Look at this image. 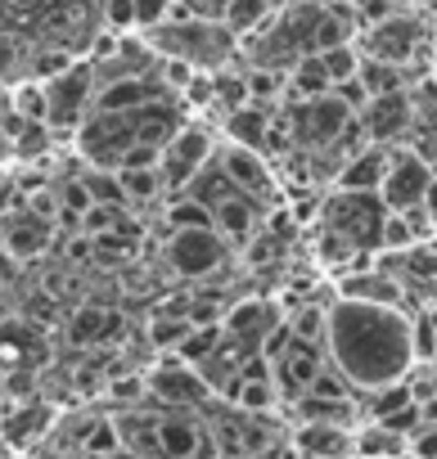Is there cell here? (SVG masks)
Listing matches in <instances>:
<instances>
[{"instance_id": "8fae6325", "label": "cell", "mask_w": 437, "mask_h": 459, "mask_svg": "<svg viewBox=\"0 0 437 459\" xmlns=\"http://www.w3.org/2000/svg\"><path fill=\"white\" fill-rule=\"evenodd\" d=\"M361 131L370 144H397L415 131V100H410V86L406 91H392V95H374L361 113H356Z\"/></svg>"}, {"instance_id": "4316f807", "label": "cell", "mask_w": 437, "mask_h": 459, "mask_svg": "<svg viewBox=\"0 0 437 459\" xmlns=\"http://www.w3.org/2000/svg\"><path fill=\"white\" fill-rule=\"evenodd\" d=\"M311 253H316V262H320L325 271H347V266H352V257H356V248H352L343 235L325 230V225H316V235H311Z\"/></svg>"}, {"instance_id": "60d3db41", "label": "cell", "mask_w": 437, "mask_h": 459, "mask_svg": "<svg viewBox=\"0 0 437 459\" xmlns=\"http://www.w3.org/2000/svg\"><path fill=\"white\" fill-rule=\"evenodd\" d=\"M419 207L433 216V225H437V176L428 180V189H424V198H419Z\"/></svg>"}, {"instance_id": "d6a6232c", "label": "cell", "mask_w": 437, "mask_h": 459, "mask_svg": "<svg viewBox=\"0 0 437 459\" xmlns=\"http://www.w3.org/2000/svg\"><path fill=\"white\" fill-rule=\"evenodd\" d=\"M302 396H320V401H352L356 392H352V383H347V378H343L329 360H325V369L311 378V387H307Z\"/></svg>"}, {"instance_id": "1f68e13d", "label": "cell", "mask_w": 437, "mask_h": 459, "mask_svg": "<svg viewBox=\"0 0 437 459\" xmlns=\"http://www.w3.org/2000/svg\"><path fill=\"white\" fill-rule=\"evenodd\" d=\"M10 104H14V113L23 117V122H46V91H41V82H19L14 86V95H10Z\"/></svg>"}, {"instance_id": "8992f818", "label": "cell", "mask_w": 437, "mask_h": 459, "mask_svg": "<svg viewBox=\"0 0 437 459\" xmlns=\"http://www.w3.org/2000/svg\"><path fill=\"white\" fill-rule=\"evenodd\" d=\"M212 153H216V135H212L203 122H180V131H176V135L162 144V153H158L162 189H167V194H180V189L198 176V167L212 162Z\"/></svg>"}, {"instance_id": "3957f363", "label": "cell", "mask_w": 437, "mask_h": 459, "mask_svg": "<svg viewBox=\"0 0 437 459\" xmlns=\"http://www.w3.org/2000/svg\"><path fill=\"white\" fill-rule=\"evenodd\" d=\"M388 207L379 203V194H352V189H334L320 198L316 225L343 235L356 253H379V225H383Z\"/></svg>"}, {"instance_id": "5b68a950", "label": "cell", "mask_w": 437, "mask_h": 459, "mask_svg": "<svg viewBox=\"0 0 437 459\" xmlns=\"http://www.w3.org/2000/svg\"><path fill=\"white\" fill-rule=\"evenodd\" d=\"M231 244L216 230H167L162 239V262L176 280H207L226 266Z\"/></svg>"}, {"instance_id": "9a60e30c", "label": "cell", "mask_w": 437, "mask_h": 459, "mask_svg": "<svg viewBox=\"0 0 437 459\" xmlns=\"http://www.w3.org/2000/svg\"><path fill=\"white\" fill-rule=\"evenodd\" d=\"M334 298H352V302H374V307H397L406 311V284L388 271H361V275H343Z\"/></svg>"}, {"instance_id": "cb8c5ba5", "label": "cell", "mask_w": 437, "mask_h": 459, "mask_svg": "<svg viewBox=\"0 0 437 459\" xmlns=\"http://www.w3.org/2000/svg\"><path fill=\"white\" fill-rule=\"evenodd\" d=\"M356 77H361V86H365V95L374 100V95H392V91H406L415 77H410V68H397V64H379V59H361V68H356Z\"/></svg>"}, {"instance_id": "4dcf8cb0", "label": "cell", "mask_w": 437, "mask_h": 459, "mask_svg": "<svg viewBox=\"0 0 437 459\" xmlns=\"http://www.w3.org/2000/svg\"><path fill=\"white\" fill-rule=\"evenodd\" d=\"M320 64H325V73H329V86H334V82H347V77H356V68H361V55H356V46H352V41H343V46H329V50H320Z\"/></svg>"}, {"instance_id": "d590c367", "label": "cell", "mask_w": 437, "mask_h": 459, "mask_svg": "<svg viewBox=\"0 0 437 459\" xmlns=\"http://www.w3.org/2000/svg\"><path fill=\"white\" fill-rule=\"evenodd\" d=\"M410 140H415L410 149H415V153H419V158H424V162L437 171V117H433V122H419V126L410 131Z\"/></svg>"}, {"instance_id": "f6af8a7d", "label": "cell", "mask_w": 437, "mask_h": 459, "mask_svg": "<svg viewBox=\"0 0 437 459\" xmlns=\"http://www.w3.org/2000/svg\"><path fill=\"white\" fill-rule=\"evenodd\" d=\"M113 459H140V455H127V450H118V455H113Z\"/></svg>"}, {"instance_id": "7402d4cb", "label": "cell", "mask_w": 437, "mask_h": 459, "mask_svg": "<svg viewBox=\"0 0 437 459\" xmlns=\"http://www.w3.org/2000/svg\"><path fill=\"white\" fill-rule=\"evenodd\" d=\"M180 194H189V198H198L207 212L216 207V203H226L231 194H235V185L226 180V171H222V162H216V153H212V162L207 167H198V176L180 189Z\"/></svg>"}, {"instance_id": "d6986e66", "label": "cell", "mask_w": 437, "mask_h": 459, "mask_svg": "<svg viewBox=\"0 0 437 459\" xmlns=\"http://www.w3.org/2000/svg\"><path fill=\"white\" fill-rule=\"evenodd\" d=\"M293 450L307 459H343V455H352V432L334 428V423H298Z\"/></svg>"}, {"instance_id": "ffe728a7", "label": "cell", "mask_w": 437, "mask_h": 459, "mask_svg": "<svg viewBox=\"0 0 437 459\" xmlns=\"http://www.w3.org/2000/svg\"><path fill=\"white\" fill-rule=\"evenodd\" d=\"M50 405H41V401H23V405H14V410H0V437H5L10 446H32L46 428H50Z\"/></svg>"}, {"instance_id": "7c38bea8", "label": "cell", "mask_w": 437, "mask_h": 459, "mask_svg": "<svg viewBox=\"0 0 437 459\" xmlns=\"http://www.w3.org/2000/svg\"><path fill=\"white\" fill-rule=\"evenodd\" d=\"M50 244H55V221L28 212L23 203H19L5 221H0V248H5L14 262H32V257H41Z\"/></svg>"}, {"instance_id": "74e56055", "label": "cell", "mask_w": 437, "mask_h": 459, "mask_svg": "<svg viewBox=\"0 0 437 459\" xmlns=\"http://www.w3.org/2000/svg\"><path fill=\"white\" fill-rule=\"evenodd\" d=\"M131 10H135V28H158L171 14V0H131Z\"/></svg>"}, {"instance_id": "30bf717a", "label": "cell", "mask_w": 437, "mask_h": 459, "mask_svg": "<svg viewBox=\"0 0 437 459\" xmlns=\"http://www.w3.org/2000/svg\"><path fill=\"white\" fill-rule=\"evenodd\" d=\"M325 347H316V342H298L293 333H289V342L271 356V383H275V392H280V401H298L307 387H311V378L325 369Z\"/></svg>"}, {"instance_id": "f546056e", "label": "cell", "mask_w": 437, "mask_h": 459, "mask_svg": "<svg viewBox=\"0 0 437 459\" xmlns=\"http://www.w3.org/2000/svg\"><path fill=\"white\" fill-rule=\"evenodd\" d=\"M185 333H189V320H185V316H153V320H149V342H153L162 356H171Z\"/></svg>"}, {"instance_id": "7bdbcfd3", "label": "cell", "mask_w": 437, "mask_h": 459, "mask_svg": "<svg viewBox=\"0 0 437 459\" xmlns=\"http://www.w3.org/2000/svg\"><path fill=\"white\" fill-rule=\"evenodd\" d=\"M10 153H14V144H10V135H5V131H0V162H5Z\"/></svg>"}, {"instance_id": "7a4b0ae2", "label": "cell", "mask_w": 437, "mask_h": 459, "mask_svg": "<svg viewBox=\"0 0 437 459\" xmlns=\"http://www.w3.org/2000/svg\"><path fill=\"white\" fill-rule=\"evenodd\" d=\"M144 46L158 59L189 64L194 73H216L240 59V37L226 23H207V19H167V23L149 28Z\"/></svg>"}, {"instance_id": "4fadbf2b", "label": "cell", "mask_w": 437, "mask_h": 459, "mask_svg": "<svg viewBox=\"0 0 437 459\" xmlns=\"http://www.w3.org/2000/svg\"><path fill=\"white\" fill-rule=\"evenodd\" d=\"M280 320H284V311H280L275 302L253 298V302H240V307H231V311L222 316V333H226L231 342H240V347L258 351V347H262V338H267Z\"/></svg>"}, {"instance_id": "5bb4252c", "label": "cell", "mask_w": 437, "mask_h": 459, "mask_svg": "<svg viewBox=\"0 0 437 459\" xmlns=\"http://www.w3.org/2000/svg\"><path fill=\"white\" fill-rule=\"evenodd\" d=\"M262 203H253V198H244V194H231L226 203H216L212 207V230L222 235L231 248H244L258 230H262Z\"/></svg>"}, {"instance_id": "9c48e42d", "label": "cell", "mask_w": 437, "mask_h": 459, "mask_svg": "<svg viewBox=\"0 0 437 459\" xmlns=\"http://www.w3.org/2000/svg\"><path fill=\"white\" fill-rule=\"evenodd\" d=\"M216 162H222L226 180L235 185V194L253 198V203H275L280 198V180L271 171V162L258 153V149H244V144H222L216 149Z\"/></svg>"}, {"instance_id": "e0dca14e", "label": "cell", "mask_w": 437, "mask_h": 459, "mask_svg": "<svg viewBox=\"0 0 437 459\" xmlns=\"http://www.w3.org/2000/svg\"><path fill=\"white\" fill-rule=\"evenodd\" d=\"M275 117V104H240L231 113H222V135L226 144H244V149H258L262 153V140H267V126Z\"/></svg>"}, {"instance_id": "603a6c76", "label": "cell", "mask_w": 437, "mask_h": 459, "mask_svg": "<svg viewBox=\"0 0 437 459\" xmlns=\"http://www.w3.org/2000/svg\"><path fill=\"white\" fill-rule=\"evenodd\" d=\"M280 5H284V0H231L226 14H222V23H226L235 37H249V32H258Z\"/></svg>"}, {"instance_id": "8d00e7d4", "label": "cell", "mask_w": 437, "mask_h": 459, "mask_svg": "<svg viewBox=\"0 0 437 459\" xmlns=\"http://www.w3.org/2000/svg\"><path fill=\"white\" fill-rule=\"evenodd\" d=\"M334 91V100L347 108V113H361L365 104H370V95H365V86H361V77H347V82H334L329 86Z\"/></svg>"}, {"instance_id": "2e32d148", "label": "cell", "mask_w": 437, "mask_h": 459, "mask_svg": "<svg viewBox=\"0 0 437 459\" xmlns=\"http://www.w3.org/2000/svg\"><path fill=\"white\" fill-rule=\"evenodd\" d=\"M64 333H68L73 347H104V342H113V338L122 333V316H118L113 307L86 302V307H77V311L68 316Z\"/></svg>"}, {"instance_id": "6da1fadb", "label": "cell", "mask_w": 437, "mask_h": 459, "mask_svg": "<svg viewBox=\"0 0 437 459\" xmlns=\"http://www.w3.org/2000/svg\"><path fill=\"white\" fill-rule=\"evenodd\" d=\"M325 356L352 383V392H374V387L401 383L415 365L410 311L334 298L325 307Z\"/></svg>"}, {"instance_id": "d4e9b609", "label": "cell", "mask_w": 437, "mask_h": 459, "mask_svg": "<svg viewBox=\"0 0 437 459\" xmlns=\"http://www.w3.org/2000/svg\"><path fill=\"white\" fill-rule=\"evenodd\" d=\"M122 194H127V207H140V203H158L167 189H162V176L158 167H135V171H113Z\"/></svg>"}, {"instance_id": "836d02e7", "label": "cell", "mask_w": 437, "mask_h": 459, "mask_svg": "<svg viewBox=\"0 0 437 459\" xmlns=\"http://www.w3.org/2000/svg\"><path fill=\"white\" fill-rule=\"evenodd\" d=\"M144 374H122V378H113L109 383V401H118L122 410H131V405H144Z\"/></svg>"}, {"instance_id": "ba28073f", "label": "cell", "mask_w": 437, "mask_h": 459, "mask_svg": "<svg viewBox=\"0 0 437 459\" xmlns=\"http://www.w3.org/2000/svg\"><path fill=\"white\" fill-rule=\"evenodd\" d=\"M437 171L415 153V149H388V167H383V180H379V203L388 207V212H406V207H419V198H424V189H428V180H433Z\"/></svg>"}, {"instance_id": "bcb514c9", "label": "cell", "mask_w": 437, "mask_h": 459, "mask_svg": "<svg viewBox=\"0 0 437 459\" xmlns=\"http://www.w3.org/2000/svg\"><path fill=\"white\" fill-rule=\"evenodd\" d=\"M0 5H5V0H0Z\"/></svg>"}, {"instance_id": "e575fe53", "label": "cell", "mask_w": 437, "mask_h": 459, "mask_svg": "<svg viewBox=\"0 0 437 459\" xmlns=\"http://www.w3.org/2000/svg\"><path fill=\"white\" fill-rule=\"evenodd\" d=\"M406 455L410 459H437V423H419L406 437Z\"/></svg>"}, {"instance_id": "484cf974", "label": "cell", "mask_w": 437, "mask_h": 459, "mask_svg": "<svg viewBox=\"0 0 437 459\" xmlns=\"http://www.w3.org/2000/svg\"><path fill=\"white\" fill-rule=\"evenodd\" d=\"M284 329H289L298 342H316V347H325V302H307V307L284 311Z\"/></svg>"}, {"instance_id": "277c9868", "label": "cell", "mask_w": 437, "mask_h": 459, "mask_svg": "<svg viewBox=\"0 0 437 459\" xmlns=\"http://www.w3.org/2000/svg\"><path fill=\"white\" fill-rule=\"evenodd\" d=\"M41 91H46V126L50 131H77L82 117L91 113V100H95V64L73 59L64 73L41 82Z\"/></svg>"}, {"instance_id": "83f0119b", "label": "cell", "mask_w": 437, "mask_h": 459, "mask_svg": "<svg viewBox=\"0 0 437 459\" xmlns=\"http://www.w3.org/2000/svg\"><path fill=\"white\" fill-rule=\"evenodd\" d=\"M162 221H167V230H212V212L189 194H171Z\"/></svg>"}, {"instance_id": "52a82bcc", "label": "cell", "mask_w": 437, "mask_h": 459, "mask_svg": "<svg viewBox=\"0 0 437 459\" xmlns=\"http://www.w3.org/2000/svg\"><path fill=\"white\" fill-rule=\"evenodd\" d=\"M144 392L162 410H207L212 405V387L198 378L194 365H185L176 356H162V365H153L144 374Z\"/></svg>"}, {"instance_id": "44dd1931", "label": "cell", "mask_w": 437, "mask_h": 459, "mask_svg": "<svg viewBox=\"0 0 437 459\" xmlns=\"http://www.w3.org/2000/svg\"><path fill=\"white\" fill-rule=\"evenodd\" d=\"M316 95H329V73H325L320 55H302L284 73V100H316Z\"/></svg>"}, {"instance_id": "f1b7e54d", "label": "cell", "mask_w": 437, "mask_h": 459, "mask_svg": "<svg viewBox=\"0 0 437 459\" xmlns=\"http://www.w3.org/2000/svg\"><path fill=\"white\" fill-rule=\"evenodd\" d=\"M410 244H419L415 225H410L401 212H388L383 225H379V253H406Z\"/></svg>"}, {"instance_id": "ee69618b", "label": "cell", "mask_w": 437, "mask_h": 459, "mask_svg": "<svg viewBox=\"0 0 437 459\" xmlns=\"http://www.w3.org/2000/svg\"><path fill=\"white\" fill-rule=\"evenodd\" d=\"M388 5H392V10H415L419 0H388Z\"/></svg>"}, {"instance_id": "ab89813d", "label": "cell", "mask_w": 437, "mask_h": 459, "mask_svg": "<svg viewBox=\"0 0 437 459\" xmlns=\"http://www.w3.org/2000/svg\"><path fill=\"white\" fill-rule=\"evenodd\" d=\"M158 153L162 149H153V144H131L122 158H118V167L113 171H135V167H158Z\"/></svg>"}, {"instance_id": "b9f144b4", "label": "cell", "mask_w": 437, "mask_h": 459, "mask_svg": "<svg viewBox=\"0 0 437 459\" xmlns=\"http://www.w3.org/2000/svg\"><path fill=\"white\" fill-rule=\"evenodd\" d=\"M14 275H19V262H14V257H10L5 248H0V284H10Z\"/></svg>"}, {"instance_id": "ac0fdd59", "label": "cell", "mask_w": 437, "mask_h": 459, "mask_svg": "<svg viewBox=\"0 0 437 459\" xmlns=\"http://www.w3.org/2000/svg\"><path fill=\"white\" fill-rule=\"evenodd\" d=\"M383 167H388V144H365L361 153H352V158L338 167V176H334V189H352V194H379Z\"/></svg>"}, {"instance_id": "f35d334b", "label": "cell", "mask_w": 437, "mask_h": 459, "mask_svg": "<svg viewBox=\"0 0 437 459\" xmlns=\"http://www.w3.org/2000/svg\"><path fill=\"white\" fill-rule=\"evenodd\" d=\"M104 23H109V32H131L135 28L131 0H104Z\"/></svg>"}]
</instances>
